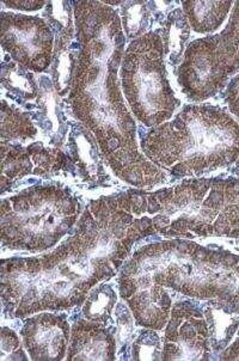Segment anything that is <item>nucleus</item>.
Returning <instances> with one entry per match:
<instances>
[{"label": "nucleus", "mask_w": 239, "mask_h": 361, "mask_svg": "<svg viewBox=\"0 0 239 361\" xmlns=\"http://www.w3.org/2000/svg\"><path fill=\"white\" fill-rule=\"evenodd\" d=\"M182 6L192 30L199 34H208L223 24L232 1H183Z\"/></svg>", "instance_id": "14"}, {"label": "nucleus", "mask_w": 239, "mask_h": 361, "mask_svg": "<svg viewBox=\"0 0 239 361\" xmlns=\"http://www.w3.org/2000/svg\"><path fill=\"white\" fill-rule=\"evenodd\" d=\"M133 360H163V342L157 330H142L133 342Z\"/></svg>", "instance_id": "19"}, {"label": "nucleus", "mask_w": 239, "mask_h": 361, "mask_svg": "<svg viewBox=\"0 0 239 361\" xmlns=\"http://www.w3.org/2000/svg\"><path fill=\"white\" fill-rule=\"evenodd\" d=\"M79 54L72 66L68 104L96 137L111 171L135 188L164 183L168 176L144 156L137 125L118 80L125 34L118 12L103 1L75 3Z\"/></svg>", "instance_id": "2"}, {"label": "nucleus", "mask_w": 239, "mask_h": 361, "mask_svg": "<svg viewBox=\"0 0 239 361\" xmlns=\"http://www.w3.org/2000/svg\"><path fill=\"white\" fill-rule=\"evenodd\" d=\"M118 302V295L113 285L101 283L90 290L82 304V316L87 321L108 324Z\"/></svg>", "instance_id": "16"}, {"label": "nucleus", "mask_w": 239, "mask_h": 361, "mask_svg": "<svg viewBox=\"0 0 239 361\" xmlns=\"http://www.w3.org/2000/svg\"><path fill=\"white\" fill-rule=\"evenodd\" d=\"M161 34L164 42L165 55L170 58V63L173 65L180 63V55L185 49V41L188 39L189 24L185 13H182L180 8L168 16L165 27L161 29Z\"/></svg>", "instance_id": "17"}, {"label": "nucleus", "mask_w": 239, "mask_h": 361, "mask_svg": "<svg viewBox=\"0 0 239 361\" xmlns=\"http://www.w3.org/2000/svg\"><path fill=\"white\" fill-rule=\"evenodd\" d=\"M37 130L27 113L1 101V142H25L34 139Z\"/></svg>", "instance_id": "15"}, {"label": "nucleus", "mask_w": 239, "mask_h": 361, "mask_svg": "<svg viewBox=\"0 0 239 361\" xmlns=\"http://www.w3.org/2000/svg\"><path fill=\"white\" fill-rule=\"evenodd\" d=\"M156 286L239 311V256L182 238L147 244L123 263L118 290Z\"/></svg>", "instance_id": "3"}, {"label": "nucleus", "mask_w": 239, "mask_h": 361, "mask_svg": "<svg viewBox=\"0 0 239 361\" xmlns=\"http://www.w3.org/2000/svg\"><path fill=\"white\" fill-rule=\"evenodd\" d=\"M225 101L230 111L239 120V75H235L226 87Z\"/></svg>", "instance_id": "22"}, {"label": "nucleus", "mask_w": 239, "mask_h": 361, "mask_svg": "<svg viewBox=\"0 0 239 361\" xmlns=\"http://www.w3.org/2000/svg\"><path fill=\"white\" fill-rule=\"evenodd\" d=\"M121 85L130 111L144 126H161L173 118L180 102L168 82L159 30L146 32L125 48Z\"/></svg>", "instance_id": "7"}, {"label": "nucleus", "mask_w": 239, "mask_h": 361, "mask_svg": "<svg viewBox=\"0 0 239 361\" xmlns=\"http://www.w3.org/2000/svg\"><path fill=\"white\" fill-rule=\"evenodd\" d=\"M128 8H122V24L127 37H140L145 35L149 25V15L146 11L144 1H130Z\"/></svg>", "instance_id": "20"}, {"label": "nucleus", "mask_w": 239, "mask_h": 361, "mask_svg": "<svg viewBox=\"0 0 239 361\" xmlns=\"http://www.w3.org/2000/svg\"><path fill=\"white\" fill-rule=\"evenodd\" d=\"M3 4L8 8H16V10H24V11H36L48 5L46 1H3Z\"/></svg>", "instance_id": "23"}, {"label": "nucleus", "mask_w": 239, "mask_h": 361, "mask_svg": "<svg viewBox=\"0 0 239 361\" xmlns=\"http://www.w3.org/2000/svg\"><path fill=\"white\" fill-rule=\"evenodd\" d=\"M218 36L220 55L231 75H235L239 70V1H235L228 25Z\"/></svg>", "instance_id": "18"}, {"label": "nucleus", "mask_w": 239, "mask_h": 361, "mask_svg": "<svg viewBox=\"0 0 239 361\" xmlns=\"http://www.w3.org/2000/svg\"><path fill=\"white\" fill-rule=\"evenodd\" d=\"M209 329L204 314L192 302L173 304L165 326L163 360H211Z\"/></svg>", "instance_id": "10"}, {"label": "nucleus", "mask_w": 239, "mask_h": 361, "mask_svg": "<svg viewBox=\"0 0 239 361\" xmlns=\"http://www.w3.org/2000/svg\"><path fill=\"white\" fill-rule=\"evenodd\" d=\"M204 311L211 348L214 352L225 350L239 329V311L220 300H209Z\"/></svg>", "instance_id": "13"}, {"label": "nucleus", "mask_w": 239, "mask_h": 361, "mask_svg": "<svg viewBox=\"0 0 239 361\" xmlns=\"http://www.w3.org/2000/svg\"><path fill=\"white\" fill-rule=\"evenodd\" d=\"M142 154L173 177H199L239 158V123L220 106H185L142 137Z\"/></svg>", "instance_id": "4"}, {"label": "nucleus", "mask_w": 239, "mask_h": 361, "mask_svg": "<svg viewBox=\"0 0 239 361\" xmlns=\"http://www.w3.org/2000/svg\"><path fill=\"white\" fill-rule=\"evenodd\" d=\"M116 359L114 328L80 318L71 328V340L66 360H108Z\"/></svg>", "instance_id": "12"}, {"label": "nucleus", "mask_w": 239, "mask_h": 361, "mask_svg": "<svg viewBox=\"0 0 239 361\" xmlns=\"http://www.w3.org/2000/svg\"><path fill=\"white\" fill-rule=\"evenodd\" d=\"M20 336L32 360L60 361L66 359L71 328L65 316L42 311L24 321Z\"/></svg>", "instance_id": "11"}, {"label": "nucleus", "mask_w": 239, "mask_h": 361, "mask_svg": "<svg viewBox=\"0 0 239 361\" xmlns=\"http://www.w3.org/2000/svg\"><path fill=\"white\" fill-rule=\"evenodd\" d=\"M27 360L23 352L20 336L16 331L8 326L1 328V345H0V361Z\"/></svg>", "instance_id": "21"}, {"label": "nucleus", "mask_w": 239, "mask_h": 361, "mask_svg": "<svg viewBox=\"0 0 239 361\" xmlns=\"http://www.w3.org/2000/svg\"><path fill=\"white\" fill-rule=\"evenodd\" d=\"M219 36L195 39L185 49L177 70V82L182 92L192 102H202L223 90L230 71L218 48Z\"/></svg>", "instance_id": "9"}, {"label": "nucleus", "mask_w": 239, "mask_h": 361, "mask_svg": "<svg viewBox=\"0 0 239 361\" xmlns=\"http://www.w3.org/2000/svg\"><path fill=\"white\" fill-rule=\"evenodd\" d=\"M235 173H238V176H239V161H238V164H237V166H235Z\"/></svg>", "instance_id": "25"}, {"label": "nucleus", "mask_w": 239, "mask_h": 361, "mask_svg": "<svg viewBox=\"0 0 239 361\" xmlns=\"http://www.w3.org/2000/svg\"><path fill=\"white\" fill-rule=\"evenodd\" d=\"M156 233L142 190L130 189L87 204L73 235L47 255L1 261L4 314L24 318L82 307L94 287L111 279L139 240Z\"/></svg>", "instance_id": "1"}, {"label": "nucleus", "mask_w": 239, "mask_h": 361, "mask_svg": "<svg viewBox=\"0 0 239 361\" xmlns=\"http://www.w3.org/2000/svg\"><path fill=\"white\" fill-rule=\"evenodd\" d=\"M1 46L20 66L44 72L53 59L54 37L46 20L39 17L1 12Z\"/></svg>", "instance_id": "8"}, {"label": "nucleus", "mask_w": 239, "mask_h": 361, "mask_svg": "<svg viewBox=\"0 0 239 361\" xmlns=\"http://www.w3.org/2000/svg\"><path fill=\"white\" fill-rule=\"evenodd\" d=\"M145 216L164 237L239 240V180L195 178L144 192Z\"/></svg>", "instance_id": "5"}, {"label": "nucleus", "mask_w": 239, "mask_h": 361, "mask_svg": "<svg viewBox=\"0 0 239 361\" xmlns=\"http://www.w3.org/2000/svg\"><path fill=\"white\" fill-rule=\"evenodd\" d=\"M1 244L10 250L46 252L78 223L82 206L63 185H39L1 201Z\"/></svg>", "instance_id": "6"}, {"label": "nucleus", "mask_w": 239, "mask_h": 361, "mask_svg": "<svg viewBox=\"0 0 239 361\" xmlns=\"http://www.w3.org/2000/svg\"><path fill=\"white\" fill-rule=\"evenodd\" d=\"M219 357L221 360H239V338L228 345Z\"/></svg>", "instance_id": "24"}]
</instances>
